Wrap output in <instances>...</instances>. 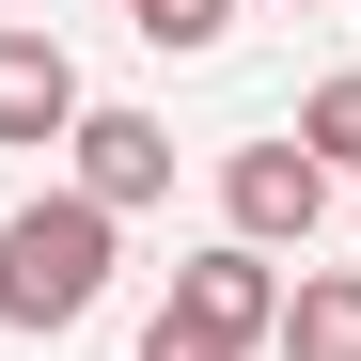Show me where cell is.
<instances>
[{
  "mask_svg": "<svg viewBox=\"0 0 361 361\" xmlns=\"http://www.w3.org/2000/svg\"><path fill=\"white\" fill-rule=\"evenodd\" d=\"M126 32L157 47V63H204V47L235 32V0H126Z\"/></svg>",
  "mask_w": 361,
  "mask_h": 361,
  "instance_id": "obj_8",
  "label": "cell"
},
{
  "mask_svg": "<svg viewBox=\"0 0 361 361\" xmlns=\"http://www.w3.org/2000/svg\"><path fill=\"white\" fill-rule=\"evenodd\" d=\"M142 361H220V345H189V330H173V314H157V330H142Z\"/></svg>",
  "mask_w": 361,
  "mask_h": 361,
  "instance_id": "obj_9",
  "label": "cell"
},
{
  "mask_svg": "<svg viewBox=\"0 0 361 361\" xmlns=\"http://www.w3.org/2000/svg\"><path fill=\"white\" fill-rule=\"evenodd\" d=\"M0 16H32V0H0Z\"/></svg>",
  "mask_w": 361,
  "mask_h": 361,
  "instance_id": "obj_10",
  "label": "cell"
},
{
  "mask_svg": "<svg viewBox=\"0 0 361 361\" xmlns=\"http://www.w3.org/2000/svg\"><path fill=\"white\" fill-rule=\"evenodd\" d=\"M63 157H79L63 189H79V204H110V220H142V204L173 189V126H157V110H110V94L79 110V142H63Z\"/></svg>",
  "mask_w": 361,
  "mask_h": 361,
  "instance_id": "obj_4",
  "label": "cell"
},
{
  "mask_svg": "<svg viewBox=\"0 0 361 361\" xmlns=\"http://www.w3.org/2000/svg\"><path fill=\"white\" fill-rule=\"evenodd\" d=\"M314 220H330V173L314 157H298V142H235L220 157V235H235V252H314Z\"/></svg>",
  "mask_w": 361,
  "mask_h": 361,
  "instance_id": "obj_2",
  "label": "cell"
},
{
  "mask_svg": "<svg viewBox=\"0 0 361 361\" xmlns=\"http://www.w3.org/2000/svg\"><path fill=\"white\" fill-rule=\"evenodd\" d=\"M157 314L189 330V345H220V361H252V345L283 330V267H267V252H235V235H204V252L173 267V298H157Z\"/></svg>",
  "mask_w": 361,
  "mask_h": 361,
  "instance_id": "obj_3",
  "label": "cell"
},
{
  "mask_svg": "<svg viewBox=\"0 0 361 361\" xmlns=\"http://www.w3.org/2000/svg\"><path fill=\"white\" fill-rule=\"evenodd\" d=\"M110 235H126V220H110V204H79V189H32L16 220H0V330H79L94 314V298H110Z\"/></svg>",
  "mask_w": 361,
  "mask_h": 361,
  "instance_id": "obj_1",
  "label": "cell"
},
{
  "mask_svg": "<svg viewBox=\"0 0 361 361\" xmlns=\"http://www.w3.org/2000/svg\"><path fill=\"white\" fill-rule=\"evenodd\" d=\"M79 47L63 32H32V16H0V142H79Z\"/></svg>",
  "mask_w": 361,
  "mask_h": 361,
  "instance_id": "obj_5",
  "label": "cell"
},
{
  "mask_svg": "<svg viewBox=\"0 0 361 361\" xmlns=\"http://www.w3.org/2000/svg\"><path fill=\"white\" fill-rule=\"evenodd\" d=\"M267 345H283V361H361V267H298Z\"/></svg>",
  "mask_w": 361,
  "mask_h": 361,
  "instance_id": "obj_6",
  "label": "cell"
},
{
  "mask_svg": "<svg viewBox=\"0 0 361 361\" xmlns=\"http://www.w3.org/2000/svg\"><path fill=\"white\" fill-rule=\"evenodd\" d=\"M283 142L314 157L330 189H361V63H345V79H314V94H298V126H283Z\"/></svg>",
  "mask_w": 361,
  "mask_h": 361,
  "instance_id": "obj_7",
  "label": "cell"
}]
</instances>
